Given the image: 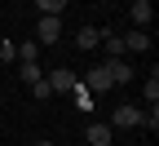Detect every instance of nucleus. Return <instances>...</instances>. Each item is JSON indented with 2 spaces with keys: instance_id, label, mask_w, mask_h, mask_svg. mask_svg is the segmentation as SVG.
Returning <instances> with one entry per match:
<instances>
[{
  "instance_id": "obj_16",
  "label": "nucleus",
  "mask_w": 159,
  "mask_h": 146,
  "mask_svg": "<svg viewBox=\"0 0 159 146\" xmlns=\"http://www.w3.org/2000/svg\"><path fill=\"white\" fill-rule=\"evenodd\" d=\"M0 62H18V45L13 40H0Z\"/></svg>"
},
{
  "instance_id": "obj_13",
  "label": "nucleus",
  "mask_w": 159,
  "mask_h": 146,
  "mask_svg": "<svg viewBox=\"0 0 159 146\" xmlns=\"http://www.w3.org/2000/svg\"><path fill=\"white\" fill-rule=\"evenodd\" d=\"M137 129H150V133L159 129V102H155L150 111H142V124H137Z\"/></svg>"
},
{
  "instance_id": "obj_2",
  "label": "nucleus",
  "mask_w": 159,
  "mask_h": 146,
  "mask_svg": "<svg viewBox=\"0 0 159 146\" xmlns=\"http://www.w3.org/2000/svg\"><path fill=\"white\" fill-rule=\"evenodd\" d=\"M62 40V18L57 13H40V40L35 45H57Z\"/></svg>"
},
{
  "instance_id": "obj_5",
  "label": "nucleus",
  "mask_w": 159,
  "mask_h": 146,
  "mask_svg": "<svg viewBox=\"0 0 159 146\" xmlns=\"http://www.w3.org/2000/svg\"><path fill=\"white\" fill-rule=\"evenodd\" d=\"M84 142L89 146H111L115 142V129H111V124H89V129H84Z\"/></svg>"
},
{
  "instance_id": "obj_19",
  "label": "nucleus",
  "mask_w": 159,
  "mask_h": 146,
  "mask_svg": "<svg viewBox=\"0 0 159 146\" xmlns=\"http://www.w3.org/2000/svg\"><path fill=\"white\" fill-rule=\"evenodd\" d=\"M40 146H53V142H40Z\"/></svg>"
},
{
  "instance_id": "obj_12",
  "label": "nucleus",
  "mask_w": 159,
  "mask_h": 146,
  "mask_svg": "<svg viewBox=\"0 0 159 146\" xmlns=\"http://www.w3.org/2000/svg\"><path fill=\"white\" fill-rule=\"evenodd\" d=\"M71 97H75V106H80V111H89V106H93V93H89L84 84H75V89H71Z\"/></svg>"
},
{
  "instance_id": "obj_7",
  "label": "nucleus",
  "mask_w": 159,
  "mask_h": 146,
  "mask_svg": "<svg viewBox=\"0 0 159 146\" xmlns=\"http://www.w3.org/2000/svg\"><path fill=\"white\" fill-rule=\"evenodd\" d=\"M106 71H111V80H115V84H128V80H133V67H128L124 58H115V62H106Z\"/></svg>"
},
{
  "instance_id": "obj_8",
  "label": "nucleus",
  "mask_w": 159,
  "mask_h": 146,
  "mask_svg": "<svg viewBox=\"0 0 159 146\" xmlns=\"http://www.w3.org/2000/svg\"><path fill=\"white\" fill-rule=\"evenodd\" d=\"M124 49H133V53H146V49H150V35H146V31H137V27H133V31L124 35Z\"/></svg>"
},
{
  "instance_id": "obj_1",
  "label": "nucleus",
  "mask_w": 159,
  "mask_h": 146,
  "mask_svg": "<svg viewBox=\"0 0 159 146\" xmlns=\"http://www.w3.org/2000/svg\"><path fill=\"white\" fill-rule=\"evenodd\" d=\"M80 84H84V89H89V93L97 97V93H106V89L115 84V80H111V71H106V62H102V67H93V71H84V80H80Z\"/></svg>"
},
{
  "instance_id": "obj_10",
  "label": "nucleus",
  "mask_w": 159,
  "mask_h": 146,
  "mask_svg": "<svg viewBox=\"0 0 159 146\" xmlns=\"http://www.w3.org/2000/svg\"><path fill=\"white\" fill-rule=\"evenodd\" d=\"M75 45H80V49H93V45H102V31H97V27H80Z\"/></svg>"
},
{
  "instance_id": "obj_11",
  "label": "nucleus",
  "mask_w": 159,
  "mask_h": 146,
  "mask_svg": "<svg viewBox=\"0 0 159 146\" xmlns=\"http://www.w3.org/2000/svg\"><path fill=\"white\" fill-rule=\"evenodd\" d=\"M18 80H22V84L31 89L35 80H44V75H40V67H35V62H18Z\"/></svg>"
},
{
  "instance_id": "obj_9",
  "label": "nucleus",
  "mask_w": 159,
  "mask_h": 146,
  "mask_svg": "<svg viewBox=\"0 0 159 146\" xmlns=\"http://www.w3.org/2000/svg\"><path fill=\"white\" fill-rule=\"evenodd\" d=\"M102 45H106V62H115V58H124V53H128V49H124V35H115V31L102 35Z\"/></svg>"
},
{
  "instance_id": "obj_14",
  "label": "nucleus",
  "mask_w": 159,
  "mask_h": 146,
  "mask_svg": "<svg viewBox=\"0 0 159 146\" xmlns=\"http://www.w3.org/2000/svg\"><path fill=\"white\" fill-rule=\"evenodd\" d=\"M35 58H40V45H35V40L18 45V62H35Z\"/></svg>"
},
{
  "instance_id": "obj_18",
  "label": "nucleus",
  "mask_w": 159,
  "mask_h": 146,
  "mask_svg": "<svg viewBox=\"0 0 159 146\" xmlns=\"http://www.w3.org/2000/svg\"><path fill=\"white\" fill-rule=\"evenodd\" d=\"M31 93H35V97H44V102L53 97V93H49V84H44V80H35V84H31Z\"/></svg>"
},
{
  "instance_id": "obj_15",
  "label": "nucleus",
  "mask_w": 159,
  "mask_h": 146,
  "mask_svg": "<svg viewBox=\"0 0 159 146\" xmlns=\"http://www.w3.org/2000/svg\"><path fill=\"white\" fill-rule=\"evenodd\" d=\"M35 5H40V13H57V18H62V9H66V0H35Z\"/></svg>"
},
{
  "instance_id": "obj_17",
  "label": "nucleus",
  "mask_w": 159,
  "mask_h": 146,
  "mask_svg": "<svg viewBox=\"0 0 159 146\" xmlns=\"http://www.w3.org/2000/svg\"><path fill=\"white\" fill-rule=\"evenodd\" d=\"M146 102H150V106L159 102V75H155V71H150V80H146Z\"/></svg>"
},
{
  "instance_id": "obj_3",
  "label": "nucleus",
  "mask_w": 159,
  "mask_h": 146,
  "mask_svg": "<svg viewBox=\"0 0 159 146\" xmlns=\"http://www.w3.org/2000/svg\"><path fill=\"white\" fill-rule=\"evenodd\" d=\"M44 84H49V93H71V89L80 84V75H75V71H66V67H57V71H49Z\"/></svg>"
},
{
  "instance_id": "obj_6",
  "label": "nucleus",
  "mask_w": 159,
  "mask_h": 146,
  "mask_svg": "<svg viewBox=\"0 0 159 146\" xmlns=\"http://www.w3.org/2000/svg\"><path fill=\"white\" fill-rule=\"evenodd\" d=\"M128 13H133V27H137V31H146V27H150V18H155V5H150V0H133V9H128Z\"/></svg>"
},
{
  "instance_id": "obj_4",
  "label": "nucleus",
  "mask_w": 159,
  "mask_h": 146,
  "mask_svg": "<svg viewBox=\"0 0 159 146\" xmlns=\"http://www.w3.org/2000/svg\"><path fill=\"white\" fill-rule=\"evenodd\" d=\"M142 124V111L137 106H115L111 111V129H137Z\"/></svg>"
}]
</instances>
